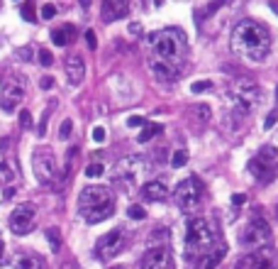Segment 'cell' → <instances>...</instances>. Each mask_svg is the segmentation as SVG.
I'll list each match as a JSON object with an SVG mask.
<instances>
[{"label": "cell", "mask_w": 278, "mask_h": 269, "mask_svg": "<svg viewBox=\"0 0 278 269\" xmlns=\"http://www.w3.org/2000/svg\"><path fill=\"white\" fill-rule=\"evenodd\" d=\"M232 52L237 57H244L246 61H261L271 52V35L268 30L254 22V20H241L232 30Z\"/></svg>", "instance_id": "obj_1"}, {"label": "cell", "mask_w": 278, "mask_h": 269, "mask_svg": "<svg viewBox=\"0 0 278 269\" xmlns=\"http://www.w3.org/2000/svg\"><path fill=\"white\" fill-rule=\"evenodd\" d=\"M115 208V193L108 186H86L78 198V213L83 215L86 223H100L108 220Z\"/></svg>", "instance_id": "obj_2"}, {"label": "cell", "mask_w": 278, "mask_h": 269, "mask_svg": "<svg viewBox=\"0 0 278 269\" xmlns=\"http://www.w3.org/2000/svg\"><path fill=\"white\" fill-rule=\"evenodd\" d=\"M147 44L151 49V54L159 59H164L168 64L178 66V61L183 59L185 54V37L181 30H173V27H166V30H159V32H151L147 37Z\"/></svg>", "instance_id": "obj_3"}, {"label": "cell", "mask_w": 278, "mask_h": 269, "mask_svg": "<svg viewBox=\"0 0 278 269\" xmlns=\"http://www.w3.org/2000/svg\"><path fill=\"white\" fill-rule=\"evenodd\" d=\"M212 247H217V232H215V228L205 218H193L188 223V230H185V257L198 262Z\"/></svg>", "instance_id": "obj_4"}, {"label": "cell", "mask_w": 278, "mask_h": 269, "mask_svg": "<svg viewBox=\"0 0 278 269\" xmlns=\"http://www.w3.org/2000/svg\"><path fill=\"white\" fill-rule=\"evenodd\" d=\"M147 172V162L142 154H132V157H125L120 164H117V174H115V184L122 189L125 193H132L137 189L142 174Z\"/></svg>", "instance_id": "obj_5"}, {"label": "cell", "mask_w": 278, "mask_h": 269, "mask_svg": "<svg viewBox=\"0 0 278 269\" xmlns=\"http://www.w3.org/2000/svg\"><path fill=\"white\" fill-rule=\"evenodd\" d=\"M232 98H234V103H237V108H239L241 113L246 115V113H251V110H256L261 103V88L256 81H251V78H237L234 81V86H232Z\"/></svg>", "instance_id": "obj_6"}, {"label": "cell", "mask_w": 278, "mask_h": 269, "mask_svg": "<svg viewBox=\"0 0 278 269\" xmlns=\"http://www.w3.org/2000/svg\"><path fill=\"white\" fill-rule=\"evenodd\" d=\"M173 198L178 203V208L183 213H193L198 206H200V198H203V184L195 179V176H188L183 179L176 191H173Z\"/></svg>", "instance_id": "obj_7"}, {"label": "cell", "mask_w": 278, "mask_h": 269, "mask_svg": "<svg viewBox=\"0 0 278 269\" xmlns=\"http://www.w3.org/2000/svg\"><path fill=\"white\" fill-rule=\"evenodd\" d=\"M32 169L37 174V181L42 186H54L59 167H56V157L52 150H37L32 157Z\"/></svg>", "instance_id": "obj_8"}, {"label": "cell", "mask_w": 278, "mask_h": 269, "mask_svg": "<svg viewBox=\"0 0 278 269\" xmlns=\"http://www.w3.org/2000/svg\"><path fill=\"white\" fill-rule=\"evenodd\" d=\"M271 240V225L263 215H251V220L246 223V228L241 230L239 242L244 247H259L263 242Z\"/></svg>", "instance_id": "obj_9"}, {"label": "cell", "mask_w": 278, "mask_h": 269, "mask_svg": "<svg viewBox=\"0 0 278 269\" xmlns=\"http://www.w3.org/2000/svg\"><path fill=\"white\" fill-rule=\"evenodd\" d=\"M125 247V230H120V228H115V230L105 232L98 242H95V257L100 259V262H110L115 259L120 252Z\"/></svg>", "instance_id": "obj_10"}, {"label": "cell", "mask_w": 278, "mask_h": 269, "mask_svg": "<svg viewBox=\"0 0 278 269\" xmlns=\"http://www.w3.org/2000/svg\"><path fill=\"white\" fill-rule=\"evenodd\" d=\"M37 223V206L35 203H22L10 213V230L15 235H30Z\"/></svg>", "instance_id": "obj_11"}, {"label": "cell", "mask_w": 278, "mask_h": 269, "mask_svg": "<svg viewBox=\"0 0 278 269\" xmlns=\"http://www.w3.org/2000/svg\"><path fill=\"white\" fill-rule=\"evenodd\" d=\"M25 98V78L8 76L3 81V98H0V108L5 113H15L18 105Z\"/></svg>", "instance_id": "obj_12"}, {"label": "cell", "mask_w": 278, "mask_h": 269, "mask_svg": "<svg viewBox=\"0 0 278 269\" xmlns=\"http://www.w3.org/2000/svg\"><path fill=\"white\" fill-rule=\"evenodd\" d=\"M276 267V252L271 247H254V252L244 254L234 269H273Z\"/></svg>", "instance_id": "obj_13"}, {"label": "cell", "mask_w": 278, "mask_h": 269, "mask_svg": "<svg viewBox=\"0 0 278 269\" xmlns=\"http://www.w3.org/2000/svg\"><path fill=\"white\" fill-rule=\"evenodd\" d=\"M142 269H173V257L166 247H151L142 257Z\"/></svg>", "instance_id": "obj_14"}, {"label": "cell", "mask_w": 278, "mask_h": 269, "mask_svg": "<svg viewBox=\"0 0 278 269\" xmlns=\"http://www.w3.org/2000/svg\"><path fill=\"white\" fill-rule=\"evenodd\" d=\"M249 172L254 174V179L259 184H268L273 176H276V164H268V162H261L259 157H254L249 162Z\"/></svg>", "instance_id": "obj_15"}, {"label": "cell", "mask_w": 278, "mask_h": 269, "mask_svg": "<svg viewBox=\"0 0 278 269\" xmlns=\"http://www.w3.org/2000/svg\"><path fill=\"white\" fill-rule=\"evenodd\" d=\"M127 10H130V0H103V18H105V22L125 18Z\"/></svg>", "instance_id": "obj_16"}, {"label": "cell", "mask_w": 278, "mask_h": 269, "mask_svg": "<svg viewBox=\"0 0 278 269\" xmlns=\"http://www.w3.org/2000/svg\"><path fill=\"white\" fill-rule=\"evenodd\" d=\"M149 69H151L154 76L161 78V81H176V66L168 64V61H164V59L149 57Z\"/></svg>", "instance_id": "obj_17"}, {"label": "cell", "mask_w": 278, "mask_h": 269, "mask_svg": "<svg viewBox=\"0 0 278 269\" xmlns=\"http://www.w3.org/2000/svg\"><path fill=\"white\" fill-rule=\"evenodd\" d=\"M66 76L71 83H81L83 76H86V66H83V59L78 57V54H71V57H66Z\"/></svg>", "instance_id": "obj_18"}, {"label": "cell", "mask_w": 278, "mask_h": 269, "mask_svg": "<svg viewBox=\"0 0 278 269\" xmlns=\"http://www.w3.org/2000/svg\"><path fill=\"white\" fill-rule=\"evenodd\" d=\"M224 254H227V247L220 242L217 247H212L207 254H203V257L198 259V269H215L224 259Z\"/></svg>", "instance_id": "obj_19"}, {"label": "cell", "mask_w": 278, "mask_h": 269, "mask_svg": "<svg viewBox=\"0 0 278 269\" xmlns=\"http://www.w3.org/2000/svg\"><path fill=\"white\" fill-rule=\"evenodd\" d=\"M76 37H78V32H76L74 25H61L59 30L52 32V42H54L56 47H66V44H71Z\"/></svg>", "instance_id": "obj_20"}, {"label": "cell", "mask_w": 278, "mask_h": 269, "mask_svg": "<svg viewBox=\"0 0 278 269\" xmlns=\"http://www.w3.org/2000/svg\"><path fill=\"white\" fill-rule=\"evenodd\" d=\"M142 196H144L147 201H164L168 196V191L161 181H147V184L142 186Z\"/></svg>", "instance_id": "obj_21"}, {"label": "cell", "mask_w": 278, "mask_h": 269, "mask_svg": "<svg viewBox=\"0 0 278 269\" xmlns=\"http://www.w3.org/2000/svg\"><path fill=\"white\" fill-rule=\"evenodd\" d=\"M13 267L15 269H42V259L32 252H22L13 259Z\"/></svg>", "instance_id": "obj_22"}, {"label": "cell", "mask_w": 278, "mask_h": 269, "mask_svg": "<svg viewBox=\"0 0 278 269\" xmlns=\"http://www.w3.org/2000/svg\"><path fill=\"white\" fill-rule=\"evenodd\" d=\"M15 179H18V169H15V164H13V162H8V159H0V189H3V186L15 184Z\"/></svg>", "instance_id": "obj_23"}, {"label": "cell", "mask_w": 278, "mask_h": 269, "mask_svg": "<svg viewBox=\"0 0 278 269\" xmlns=\"http://www.w3.org/2000/svg\"><path fill=\"white\" fill-rule=\"evenodd\" d=\"M159 132H161V125H156V122H147V125H144V130L137 134V142H142V145H144V142H149L154 134H159Z\"/></svg>", "instance_id": "obj_24"}, {"label": "cell", "mask_w": 278, "mask_h": 269, "mask_svg": "<svg viewBox=\"0 0 278 269\" xmlns=\"http://www.w3.org/2000/svg\"><path fill=\"white\" fill-rule=\"evenodd\" d=\"M256 157H259L261 162H268V164H276V159H278V150L273 147V145H263V147L259 150V154H256Z\"/></svg>", "instance_id": "obj_25"}, {"label": "cell", "mask_w": 278, "mask_h": 269, "mask_svg": "<svg viewBox=\"0 0 278 269\" xmlns=\"http://www.w3.org/2000/svg\"><path fill=\"white\" fill-rule=\"evenodd\" d=\"M22 20L25 22H35L37 20V0H25V5H22Z\"/></svg>", "instance_id": "obj_26"}, {"label": "cell", "mask_w": 278, "mask_h": 269, "mask_svg": "<svg viewBox=\"0 0 278 269\" xmlns=\"http://www.w3.org/2000/svg\"><path fill=\"white\" fill-rule=\"evenodd\" d=\"M185 164H188V152L185 150H176V152L171 154V167L173 169H181Z\"/></svg>", "instance_id": "obj_27"}, {"label": "cell", "mask_w": 278, "mask_h": 269, "mask_svg": "<svg viewBox=\"0 0 278 269\" xmlns=\"http://www.w3.org/2000/svg\"><path fill=\"white\" fill-rule=\"evenodd\" d=\"M47 240H49V245H52L54 252L61 250V232L56 230V228H49V230H47Z\"/></svg>", "instance_id": "obj_28"}, {"label": "cell", "mask_w": 278, "mask_h": 269, "mask_svg": "<svg viewBox=\"0 0 278 269\" xmlns=\"http://www.w3.org/2000/svg\"><path fill=\"white\" fill-rule=\"evenodd\" d=\"M105 172V167H103V162H93L86 167V176H91V179H98V176H103Z\"/></svg>", "instance_id": "obj_29"}, {"label": "cell", "mask_w": 278, "mask_h": 269, "mask_svg": "<svg viewBox=\"0 0 278 269\" xmlns=\"http://www.w3.org/2000/svg\"><path fill=\"white\" fill-rule=\"evenodd\" d=\"M71 130H74V120L66 117V120L59 125V137H61V140H69V137H71Z\"/></svg>", "instance_id": "obj_30"}, {"label": "cell", "mask_w": 278, "mask_h": 269, "mask_svg": "<svg viewBox=\"0 0 278 269\" xmlns=\"http://www.w3.org/2000/svg\"><path fill=\"white\" fill-rule=\"evenodd\" d=\"M37 61L42 64V66H52V64H54V57H52V52H49V49H39V52H37Z\"/></svg>", "instance_id": "obj_31"}, {"label": "cell", "mask_w": 278, "mask_h": 269, "mask_svg": "<svg viewBox=\"0 0 278 269\" xmlns=\"http://www.w3.org/2000/svg\"><path fill=\"white\" fill-rule=\"evenodd\" d=\"M127 213H130L132 220H144V215H147V211H144L142 206H130V208H127Z\"/></svg>", "instance_id": "obj_32"}, {"label": "cell", "mask_w": 278, "mask_h": 269, "mask_svg": "<svg viewBox=\"0 0 278 269\" xmlns=\"http://www.w3.org/2000/svg\"><path fill=\"white\" fill-rule=\"evenodd\" d=\"M210 88H212V83H210V81H195V83L190 86V91H193V93H205V91H210Z\"/></svg>", "instance_id": "obj_33"}, {"label": "cell", "mask_w": 278, "mask_h": 269, "mask_svg": "<svg viewBox=\"0 0 278 269\" xmlns=\"http://www.w3.org/2000/svg\"><path fill=\"white\" fill-rule=\"evenodd\" d=\"M20 127H22V130H30V127H32V115H30V110H20Z\"/></svg>", "instance_id": "obj_34"}, {"label": "cell", "mask_w": 278, "mask_h": 269, "mask_svg": "<svg viewBox=\"0 0 278 269\" xmlns=\"http://www.w3.org/2000/svg\"><path fill=\"white\" fill-rule=\"evenodd\" d=\"M54 15H56V5H52V3L42 5V20H52Z\"/></svg>", "instance_id": "obj_35"}, {"label": "cell", "mask_w": 278, "mask_h": 269, "mask_svg": "<svg viewBox=\"0 0 278 269\" xmlns=\"http://www.w3.org/2000/svg\"><path fill=\"white\" fill-rule=\"evenodd\" d=\"M147 125V120L142 115H132V117H127V127H144Z\"/></svg>", "instance_id": "obj_36"}, {"label": "cell", "mask_w": 278, "mask_h": 269, "mask_svg": "<svg viewBox=\"0 0 278 269\" xmlns=\"http://www.w3.org/2000/svg\"><path fill=\"white\" fill-rule=\"evenodd\" d=\"M105 137H108V132H105L103 127H93V140H95V142H100V145H103V142H105Z\"/></svg>", "instance_id": "obj_37"}, {"label": "cell", "mask_w": 278, "mask_h": 269, "mask_svg": "<svg viewBox=\"0 0 278 269\" xmlns=\"http://www.w3.org/2000/svg\"><path fill=\"white\" fill-rule=\"evenodd\" d=\"M39 88L52 91V88H54V78H52V76H42V81H39Z\"/></svg>", "instance_id": "obj_38"}, {"label": "cell", "mask_w": 278, "mask_h": 269, "mask_svg": "<svg viewBox=\"0 0 278 269\" xmlns=\"http://www.w3.org/2000/svg\"><path fill=\"white\" fill-rule=\"evenodd\" d=\"M86 44H88V49H95V47H98V39H95V32H93V30L86 32Z\"/></svg>", "instance_id": "obj_39"}, {"label": "cell", "mask_w": 278, "mask_h": 269, "mask_svg": "<svg viewBox=\"0 0 278 269\" xmlns=\"http://www.w3.org/2000/svg\"><path fill=\"white\" fill-rule=\"evenodd\" d=\"M30 54H32V47H22V49H18V59H22V61H30Z\"/></svg>", "instance_id": "obj_40"}, {"label": "cell", "mask_w": 278, "mask_h": 269, "mask_svg": "<svg viewBox=\"0 0 278 269\" xmlns=\"http://www.w3.org/2000/svg\"><path fill=\"white\" fill-rule=\"evenodd\" d=\"M195 113H200V120H203V122L210 120V108H207V105H198V110H195Z\"/></svg>", "instance_id": "obj_41"}, {"label": "cell", "mask_w": 278, "mask_h": 269, "mask_svg": "<svg viewBox=\"0 0 278 269\" xmlns=\"http://www.w3.org/2000/svg\"><path fill=\"white\" fill-rule=\"evenodd\" d=\"M276 122H278V115H276V113H271V115L263 120V127H266V130H271V127H273Z\"/></svg>", "instance_id": "obj_42"}, {"label": "cell", "mask_w": 278, "mask_h": 269, "mask_svg": "<svg viewBox=\"0 0 278 269\" xmlns=\"http://www.w3.org/2000/svg\"><path fill=\"white\" fill-rule=\"evenodd\" d=\"M224 3H227V0H215V3H210V5L205 8V15H210L212 10H217V8H220V5H224Z\"/></svg>", "instance_id": "obj_43"}, {"label": "cell", "mask_w": 278, "mask_h": 269, "mask_svg": "<svg viewBox=\"0 0 278 269\" xmlns=\"http://www.w3.org/2000/svg\"><path fill=\"white\" fill-rule=\"evenodd\" d=\"M244 201H246V196H244V193H234V196H232V203H234V206H241Z\"/></svg>", "instance_id": "obj_44"}, {"label": "cell", "mask_w": 278, "mask_h": 269, "mask_svg": "<svg viewBox=\"0 0 278 269\" xmlns=\"http://www.w3.org/2000/svg\"><path fill=\"white\" fill-rule=\"evenodd\" d=\"M130 32H132V35H142V25H139V22H132Z\"/></svg>", "instance_id": "obj_45"}, {"label": "cell", "mask_w": 278, "mask_h": 269, "mask_svg": "<svg viewBox=\"0 0 278 269\" xmlns=\"http://www.w3.org/2000/svg\"><path fill=\"white\" fill-rule=\"evenodd\" d=\"M15 196V189H5V198H13Z\"/></svg>", "instance_id": "obj_46"}, {"label": "cell", "mask_w": 278, "mask_h": 269, "mask_svg": "<svg viewBox=\"0 0 278 269\" xmlns=\"http://www.w3.org/2000/svg\"><path fill=\"white\" fill-rule=\"evenodd\" d=\"M81 5H83V8H88V5H91V0H81Z\"/></svg>", "instance_id": "obj_47"}, {"label": "cell", "mask_w": 278, "mask_h": 269, "mask_svg": "<svg viewBox=\"0 0 278 269\" xmlns=\"http://www.w3.org/2000/svg\"><path fill=\"white\" fill-rule=\"evenodd\" d=\"M3 252H5V245H3V242H0V257H3Z\"/></svg>", "instance_id": "obj_48"}, {"label": "cell", "mask_w": 278, "mask_h": 269, "mask_svg": "<svg viewBox=\"0 0 278 269\" xmlns=\"http://www.w3.org/2000/svg\"><path fill=\"white\" fill-rule=\"evenodd\" d=\"M271 8H273V10H278V3H271Z\"/></svg>", "instance_id": "obj_49"}, {"label": "cell", "mask_w": 278, "mask_h": 269, "mask_svg": "<svg viewBox=\"0 0 278 269\" xmlns=\"http://www.w3.org/2000/svg\"><path fill=\"white\" fill-rule=\"evenodd\" d=\"M276 218H278V208H276Z\"/></svg>", "instance_id": "obj_50"}, {"label": "cell", "mask_w": 278, "mask_h": 269, "mask_svg": "<svg viewBox=\"0 0 278 269\" xmlns=\"http://www.w3.org/2000/svg\"><path fill=\"white\" fill-rule=\"evenodd\" d=\"M0 5H3V0H0Z\"/></svg>", "instance_id": "obj_51"}, {"label": "cell", "mask_w": 278, "mask_h": 269, "mask_svg": "<svg viewBox=\"0 0 278 269\" xmlns=\"http://www.w3.org/2000/svg\"><path fill=\"white\" fill-rule=\"evenodd\" d=\"M276 98H278V96H276Z\"/></svg>", "instance_id": "obj_52"}]
</instances>
